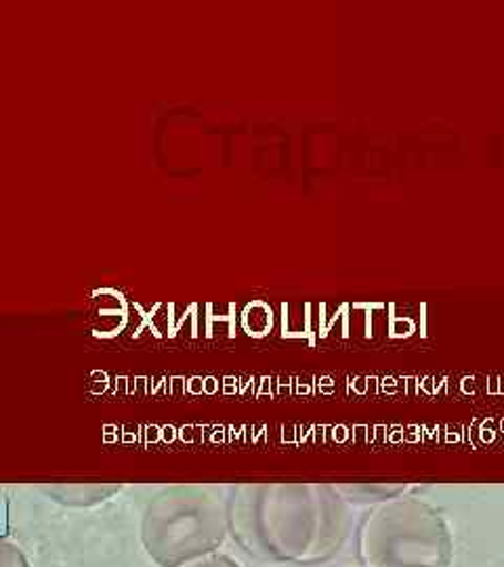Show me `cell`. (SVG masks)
<instances>
[{"mask_svg":"<svg viewBox=\"0 0 504 567\" xmlns=\"http://www.w3.org/2000/svg\"><path fill=\"white\" fill-rule=\"evenodd\" d=\"M349 511L320 484H255L232 489V538L255 559L318 566L343 547Z\"/></svg>","mask_w":504,"mask_h":567,"instance_id":"6da1fadb","label":"cell"},{"mask_svg":"<svg viewBox=\"0 0 504 567\" xmlns=\"http://www.w3.org/2000/svg\"><path fill=\"white\" fill-rule=\"evenodd\" d=\"M0 567H32L25 553L21 550L20 545H16L9 538H2L0 543Z\"/></svg>","mask_w":504,"mask_h":567,"instance_id":"5b68a950","label":"cell"},{"mask_svg":"<svg viewBox=\"0 0 504 567\" xmlns=\"http://www.w3.org/2000/svg\"><path fill=\"white\" fill-rule=\"evenodd\" d=\"M121 487L116 486H58L49 487L47 494L63 507H97L112 498Z\"/></svg>","mask_w":504,"mask_h":567,"instance_id":"277c9868","label":"cell"},{"mask_svg":"<svg viewBox=\"0 0 504 567\" xmlns=\"http://www.w3.org/2000/svg\"><path fill=\"white\" fill-rule=\"evenodd\" d=\"M179 567H243L240 566V561H236L232 555H225L222 550H217V553H210V555H204V557H198V559H194V561H187V564H183Z\"/></svg>","mask_w":504,"mask_h":567,"instance_id":"8992f818","label":"cell"},{"mask_svg":"<svg viewBox=\"0 0 504 567\" xmlns=\"http://www.w3.org/2000/svg\"><path fill=\"white\" fill-rule=\"evenodd\" d=\"M143 550L161 567H179L217 553L232 536V492L215 486H173L143 511Z\"/></svg>","mask_w":504,"mask_h":567,"instance_id":"7a4b0ae2","label":"cell"},{"mask_svg":"<svg viewBox=\"0 0 504 567\" xmlns=\"http://www.w3.org/2000/svg\"><path fill=\"white\" fill-rule=\"evenodd\" d=\"M360 557L366 567H445L450 540L435 513L416 503H393L366 519Z\"/></svg>","mask_w":504,"mask_h":567,"instance_id":"3957f363","label":"cell"}]
</instances>
